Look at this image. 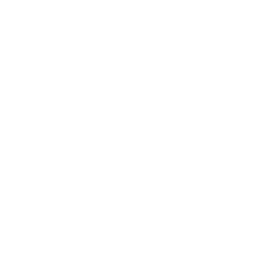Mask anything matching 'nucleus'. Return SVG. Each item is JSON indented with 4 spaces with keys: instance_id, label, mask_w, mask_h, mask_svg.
Returning <instances> with one entry per match:
<instances>
[]
</instances>
